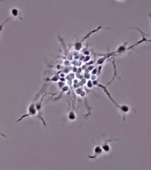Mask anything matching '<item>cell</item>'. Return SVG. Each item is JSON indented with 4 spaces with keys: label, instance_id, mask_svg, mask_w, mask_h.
Masks as SVG:
<instances>
[{
    "label": "cell",
    "instance_id": "4fadbf2b",
    "mask_svg": "<svg viewBox=\"0 0 151 170\" xmlns=\"http://www.w3.org/2000/svg\"><path fill=\"white\" fill-rule=\"evenodd\" d=\"M117 1H119V2H123L124 0H117Z\"/></svg>",
    "mask_w": 151,
    "mask_h": 170
},
{
    "label": "cell",
    "instance_id": "8992f818",
    "mask_svg": "<svg viewBox=\"0 0 151 170\" xmlns=\"http://www.w3.org/2000/svg\"><path fill=\"white\" fill-rule=\"evenodd\" d=\"M127 45H128V42H125L123 44L119 45L116 48V50L115 51H113L114 55H123V54H125L128 51Z\"/></svg>",
    "mask_w": 151,
    "mask_h": 170
},
{
    "label": "cell",
    "instance_id": "7a4b0ae2",
    "mask_svg": "<svg viewBox=\"0 0 151 170\" xmlns=\"http://www.w3.org/2000/svg\"><path fill=\"white\" fill-rule=\"evenodd\" d=\"M103 138H104V141H103V143L101 145V148H102V150H103V152L108 154V153L111 152L110 142H113V141H118L119 139H117V138L108 139V138H106V135H103Z\"/></svg>",
    "mask_w": 151,
    "mask_h": 170
},
{
    "label": "cell",
    "instance_id": "8fae6325",
    "mask_svg": "<svg viewBox=\"0 0 151 170\" xmlns=\"http://www.w3.org/2000/svg\"><path fill=\"white\" fill-rule=\"evenodd\" d=\"M87 87H88L89 89H92V88L94 87V83H93L92 81H88V83H87Z\"/></svg>",
    "mask_w": 151,
    "mask_h": 170
},
{
    "label": "cell",
    "instance_id": "6da1fadb",
    "mask_svg": "<svg viewBox=\"0 0 151 170\" xmlns=\"http://www.w3.org/2000/svg\"><path fill=\"white\" fill-rule=\"evenodd\" d=\"M27 117H37V118H38V111H37L35 103H31V104H30V105L28 106V112H27L25 114H23V115L17 121V122L22 121L23 119H25V118H27Z\"/></svg>",
    "mask_w": 151,
    "mask_h": 170
},
{
    "label": "cell",
    "instance_id": "7c38bea8",
    "mask_svg": "<svg viewBox=\"0 0 151 170\" xmlns=\"http://www.w3.org/2000/svg\"><path fill=\"white\" fill-rule=\"evenodd\" d=\"M0 135H2V137H4L5 138H7V137H6V135L5 134H3V133H2L1 131H0Z\"/></svg>",
    "mask_w": 151,
    "mask_h": 170
},
{
    "label": "cell",
    "instance_id": "ba28073f",
    "mask_svg": "<svg viewBox=\"0 0 151 170\" xmlns=\"http://www.w3.org/2000/svg\"><path fill=\"white\" fill-rule=\"evenodd\" d=\"M11 14H12V16L11 17H13V18H19L20 20H22V17L21 16V12H20V10L18 9V8H16V7H13V8H12V10H11Z\"/></svg>",
    "mask_w": 151,
    "mask_h": 170
},
{
    "label": "cell",
    "instance_id": "52a82bcc",
    "mask_svg": "<svg viewBox=\"0 0 151 170\" xmlns=\"http://www.w3.org/2000/svg\"><path fill=\"white\" fill-rule=\"evenodd\" d=\"M118 110L120 111V113L123 114V119H124V121H125V116H126V114H128L130 112H131V110H132V108H131V107L130 106H128V105H119V107H118Z\"/></svg>",
    "mask_w": 151,
    "mask_h": 170
},
{
    "label": "cell",
    "instance_id": "30bf717a",
    "mask_svg": "<svg viewBox=\"0 0 151 170\" xmlns=\"http://www.w3.org/2000/svg\"><path fill=\"white\" fill-rule=\"evenodd\" d=\"M13 19V17H10V18H8L7 20H6L4 22H2L1 24H0V35H1V33H2V30H3V27L5 26V24L8 21V20H11Z\"/></svg>",
    "mask_w": 151,
    "mask_h": 170
},
{
    "label": "cell",
    "instance_id": "3957f363",
    "mask_svg": "<svg viewBox=\"0 0 151 170\" xmlns=\"http://www.w3.org/2000/svg\"><path fill=\"white\" fill-rule=\"evenodd\" d=\"M43 98H44V96L42 97L40 101L37 102V103L35 104V106H36V108H37V111H38V119H39L42 121V123L44 124V127H46V123L45 121V119L43 118V107H42Z\"/></svg>",
    "mask_w": 151,
    "mask_h": 170
},
{
    "label": "cell",
    "instance_id": "277c9868",
    "mask_svg": "<svg viewBox=\"0 0 151 170\" xmlns=\"http://www.w3.org/2000/svg\"><path fill=\"white\" fill-rule=\"evenodd\" d=\"M101 28H102V27L101 26V27H98L96 29H94V30H93V31H91L89 34H88V35L86 36V37H84L81 41H78V42H77L76 44H75V45H74V48H75V50L76 51H81V49H82V47H83V44H84V42L91 36V35H92V34H94V33H95V32H97V31H99Z\"/></svg>",
    "mask_w": 151,
    "mask_h": 170
},
{
    "label": "cell",
    "instance_id": "5b68a950",
    "mask_svg": "<svg viewBox=\"0 0 151 170\" xmlns=\"http://www.w3.org/2000/svg\"><path fill=\"white\" fill-rule=\"evenodd\" d=\"M102 153H103V150H102L101 145H95V146L94 148V154L93 155H88L87 158L90 159H96L97 158L101 156Z\"/></svg>",
    "mask_w": 151,
    "mask_h": 170
},
{
    "label": "cell",
    "instance_id": "5bb4252c",
    "mask_svg": "<svg viewBox=\"0 0 151 170\" xmlns=\"http://www.w3.org/2000/svg\"><path fill=\"white\" fill-rule=\"evenodd\" d=\"M149 17H150V20H151V13H149Z\"/></svg>",
    "mask_w": 151,
    "mask_h": 170
},
{
    "label": "cell",
    "instance_id": "9c48e42d",
    "mask_svg": "<svg viewBox=\"0 0 151 170\" xmlns=\"http://www.w3.org/2000/svg\"><path fill=\"white\" fill-rule=\"evenodd\" d=\"M68 119H69V121H76V119H77V114H75V112H74L73 110H71V111L69 113V114H68Z\"/></svg>",
    "mask_w": 151,
    "mask_h": 170
}]
</instances>
